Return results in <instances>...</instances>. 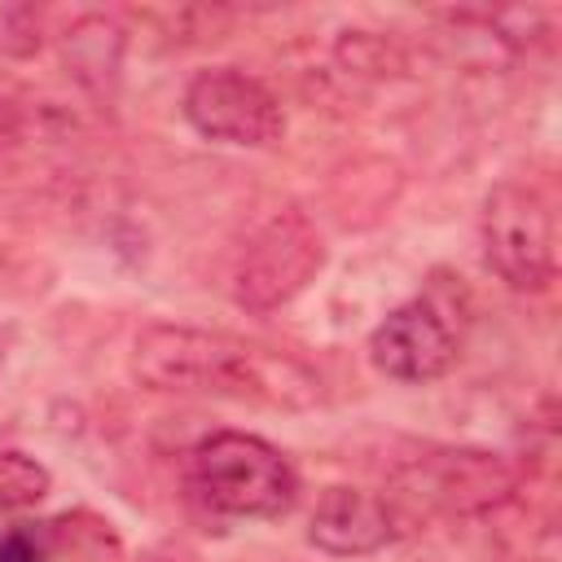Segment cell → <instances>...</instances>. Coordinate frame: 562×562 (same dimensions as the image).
<instances>
[{
    "label": "cell",
    "instance_id": "6da1fadb",
    "mask_svg": "<svg viewBox=\"0 0 562 562\" xmlns=\"http://www.w3.org/2000/svg\"><path fill=\"white\" fill-rule=\"evenodd\" d=\"M127 369L145 391L167 395H220L281 413H307L325 400L316 369H307L299 356L202 325H145L132 338Z\"/></svg>",
    "mask_w": 562,
    "mask_h": 562
},
{
    "label": "cell",
    "instance_id": "7a4b0ae2",
    "mask_svg": "<svg viewBox=\"0 0 562 562\" xmlns=\"http://www.w3.org/2000/svg\"><path fill=\"white\" fill-rule=\"evenodd\" d=\"M189 487L228 518H277L299 496V474L281 448L246 430H211L189 452Z\"/></svg>",
    "mask_w": 562,
    "mask_h": 562
},
{
    "label": "cell",
    "instance_id": "3957f363",
    "mask_svg": "<svg viewBox=\"0 0 562 562\" xmlns=\"http://www.w3.org/2000/svg\"><path fill=\"white\" fill-rule=\"evenodd\" d=\"M395 496L386 501L395 522L404 514H448L474 518L496 514L522 487V470L487 448H426L395 470Z\"/></svg>",
    "mask_w": 562,
    "mask_h": 562
},
{
    "label": "cell",
    "instance_id": "277c9868",
    "mask_svg": "<svg viewBox=\"0 0 562 562\" xmlns=\"http://www.w3.org/2000/svg\"><path fill=\"white\" fill-rule=\"evenodd\" d=\"M325 255L316 220L303 206H281L237 250L228 294L241 312H277L321 277Z\"/></svg>",
    "mask_w": 562,
    "mask_h": 562
},
{
    "label": "cell",
    "instance_id": "5b68a950",
    "mask_svg": "<svg viewBox=\"0 0 562 562\" xmlns=\"http://www.w3.org/2000/svg\"><path fill=\"white\" fill-rule=\"evenodd\" d=\"M483 259L518 294L549 290L558 272L553 211L536 184L501 180L483 198Z\"/></svg>",
    "mask_w": 562,
    "mask_h": 562
},
{
    "label": "cell",
    "instance_id": "8992f818",
    "mask_svg": "<svg viewBox=\"0 0 562 562\" xmlns=\"http://www.w3.org/2000/svg\"><path fill=\"white\" fill-rule=\"evenodd\" d=\"M180 105H184L189 127L215 145L272 149L285 136V110H281L277 92L237 66L198 70L184 83Z\"/></svg>",
    "mask_w": 562,
    "mask_h": 562
},
{
    "label": "cell",
    "instance_id": "52a82bcc",
    "mask_svg": "<svg viewBox=\"0 0 562 562\" xmlns=\"http://www.w3.org/2000/svg\"><path fill=\"white\" fill-rule=\"evenodd\" d=\"M457 329L435 294L391 307L369 334V360L391 382H435L457 364Z\"/></svg>",
    "mask_w": 562,
    "mask_h": 562
},
{
    "label": "cell",
    "instance_id": "ba28073f",
    "mask_svg": "<svg viewBox=\"0 0 562 562\" xmlns=\"http://www.w3.org/2000/svg\"><path fill=\"white\" fill-rule=\"evenodd\" d=\"M400 522L386 505V496H373L364 487L334 483L316 496L307 518V540L329 558H369L395 540Z\"/></svg>",
    "mask_w": 562,
    "mask_h": 562
},
{
    "label": "cell",
    "instance_id": "9c48e42d",
    "mask_svg": "<svg viewBox=\"0 0 562 562\" xmlns=\"http://www.w3.org/2000/svg\"><path fill=\"white\" fill-rule=\"evenodd\" d=\"M123 48H127V31L105 13H83L61 35V61H66L70 79L97 97L119 83Z\"/></svg>",
    "mask_w": 562,
    "mask_h": 562
},
{
    "label": "cell",
    "instance_id": "30bf717a",
    "mask_svg": "<svg viewBox=\"0 0 562 562\" xmlns=\"http://www.w3.org/2000/svg\"><path fill=\"white\" fill-rule=\"evenodd\" d=\"M496 553L501 562H562L558 522L544 505H522L518 496L496 509Z\"/></svg>",
    "mask_w": 562,
    "mask_h": 562
},
{
    "label": "cell",
    "instance_id": "8fae6325",
    "mask_svg": "<svg viewBox=\"0 0 562 562\" xmlns=\"http://www.w3.org/2000/svg\"><path fill=\"white\" fill-rule=\"evenodd\" d=\"M48 553L70 558V562H123V540L110 518L92 509H66L44 522Z\"/></svg>",
    "mask_w": 562,
    "mask_h": 562
},
{
    "label": "cell",
    "instance_id": "7c38bea8",
    "mask_svg": "<svg viewBox=\"0 0 562 562\" xmlns=\"http://www.w3.org/2000/svg\"><path fill=\"white\" fill-rule=\"evenodd\" d=\"M334 61L356 79H386V75L404 70L400 44L378 31H342L334 44Z\"/></svg>",
    "mask_w": 562,
    "mask_h": 562
},
{
    "label": "cell",
    "instance_id": "4fadbf2b",
    "mask_svg": "<svg viewBox=\"0 0 562 562\" xmlns=\"http://www.w3.org/2000/svg\"><path fill=\"white\" fill-rule=\"evenodd\" d=\"M48 487L53 474L35 457L18 448H0V509H31L48 496Z\"/></svg>",
    "mask_w": 562,
    "mask_h": 562
},
{
    "label": "cell",
    "instance_id": "5bb4252c",
    "mask_svg": "<svg viewBox=\"0 0 562 562\" xmlns=\"http://www.w3.org/2000/svg\"><path fill=\"white\" fill-rule=\"evenodd\" d=\"M0 562H53L44 522H18L0 531Z\"/></svg>",
    "mask_w": 562,
    "mask_h": 562
},
{
    "label": "cell",
    "instance_id": "9a60e30c",
    "mask_svg": "<svg viewBox=\"0 0 562 562\" xmlns=\"http://www.w3.org/2000/svg\"><path fill=\"white\" fill-rule=\"evenodd\" d=\"M18 119H22V97H18V88L0 70V136H13Z\"/></svg>",
    "mask_w": 562,
    "mask_h": 562
}]
</instances>
